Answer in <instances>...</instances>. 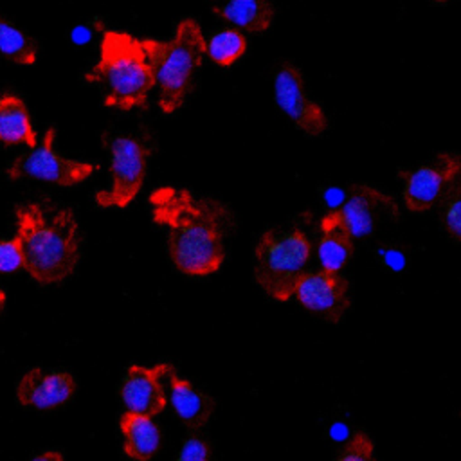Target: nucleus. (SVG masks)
Segmentation results:
<instances>
[{
  "label": "nucleus",
  "instance_id": "obj_24",
  "mask_svg": "<svg viewBox=\"0 0 461 461\" xmlns=\"http://www.w3.org/2000/svg\"><path fill=\"white\" fill-rule=\"evenodd\" d=\"M209 445L200 438H189L180 452V461H207Z\"/></svg>",
  "mask_w": 461,
  "mask_h": 461
},
{
  "label": "nucleus",
  "instance_id": "obj_1",
  "mask_svg": "<svg viewBox=\"0 0 461 461\" xmlns=\"http://www.w3.org/2000/svg\"><path fill=\"white\" fill-rule=\"evenodd\" d=\"M153 220L169 230V254L173 263L189 276H209L225 258L223 234L229 212L220 202L194 198L175 187L151 193Z\"/></svg>",
  "mask_w": 461,
  "mask_h": 461
},
{
  "label": "nucleus",
  "instance_id": "obj_15",
  "mask_svg": "<svg viewBox=\"0 0 461 461\" xmlns=\"http://www.w3.org/2000/svg\"><path fill=\"white\" fill-rule=\"evenodd\" d=\"M121 432L124 436V452L139 461H148L160 445L158 427L151 416L126 411L121 416Z\"/></svg>",
  "mask_w": 461,
  "mask_h": 461
},
{
  "label": "nucleus",
  "instance_id": "obj_19",
  "mask_svg": "<svg viewBox=\"0 0 461 461\" xmlns=\"http://www.w3.org/2000/svg\"><path fill=\"white\" fill-rule=\"evenodd\" d=\"M36 43L20 29L0 18V52L22 65H31L36 59Z\"/></svg>",
  "mask_w": 461,
  "mask_h": 461
},
{
  "label": "nucleus",
  "instance_id": "obj_3",
  "mask_svg": "<svg viewBox=\"0 0 461 461\" xmlns=\"http://www.w3.org/2000/svg\"><path fill=\"white\" fill-rule=\"evenodd\" d=\"M86 81L104 88V104L121 110L146 104L155 86L153 70L142 43L126 32L106 31L101 41L97 65L86 74Z\"/></svg>",
  "mask_w": 461,
  "mask_h": 461
},
{
  "label": "nucleus",
  "instance_id": "obj_11",
  "mask_svg": "<svg viewBox=\"0 0 461 461\" xmlns=\"http://www.w3.org/2000/svg\"><path fill=\"white\" fill-rule=\"evenodd\" d=\"M459 173V160L452 155H439L432 166L420 167L416 171H402L405 178V205L411 211H427L432 207L448 184Z\"/></svg>",
  "mask_w": 461,
  "mask_h": 461
},
{
  "label": "nucleus",
  "instance_id": "obj_25",
  "mask_svg": "<svg viewBox=\"0 0 461 461\" xmlns=\"http://www.w3.org/2000/svg\"><path fill=\"white\" fill-rule=\"evenodd\" d=\"M70 36H72V41H74V43L83 45V43L90 41V38H92V29L86 27V25H77V27L72 29V34H70Z\"/></svg>",
  "mask_w": 461,
  "mask_h": 461
},
{
  "label": "nucleus",
  "instance_id": "obj_16",
  "mask_svg": "<svg viewBox=\"0 0 461 461\" xmlns=\"http://www.w3.org/2000/svg\"><path fill=\"white\" fill-rule=\"evenodd\" d=\"M211 5L218 16L250 32L265 31L274 16L267 0H211Z\"/></svg>",
  "mask_w": 461,
  "mask_h": 461
},
{
  "label": "nucleus",
  "instance_id": "obj_6",
  "mask_svg": "<svg viewBox=\"0 0 461 461\" xmlns=\"http://www.w3.org/2000/svg\"><path fill=\"white\" fill-rule=\"evenodd\" d=\"M108 148L112 151V187L97 193L95 200L103 207H126L142 185L149 149L131 137H115L108 140Z\"/></svg>",
  "mask_w": 461,
  "mask_h": 461
},
{
  "label": "nucleus",
  "instance_id": "obj_8",
  "mask_svg": "<svg viewBox=\"0 0 461 461\" xmlns=\"http://www.w3.org/2000/svg\"><path fill=\"white\" fill-rule=\"evenodd\" d=\"M294 295L310 312L337 322L348 310V281L331 270L303 272L295 283Z\"/></svg>",
  "mask_w": 461,
  "mask_h": 461
},
{
  "label": "nucleus",
  "instance_id": "obj_27",
  "mask_svg": "<svg viewBox=\"0 0 461 461\" xmlns=\"http://www.w3.org/2000/svg\"><path fill=\"white\" fill-rule=\"evenodd\" d=\"M4 304H5V294L0 290V313H2V310H4Z\"/></svg>",
  "mask_w": 461,
  "mask_h": 461
},
{
  "label": "nucleus",
  "instance_id": "obj_28",
  "mask_svg": "<svg viewBox=\"0 0 461 461\" xmlns=\"http://www.w3.org/2000/svg\"><path fill=\"white\" fill-rule=\"evenodd\" d=\"M438 2H445V0H438Z\"/></svg>",
  "mask_w": 461,
  "mask_h": 461
},
{
  "label": "nucleus",
  "instance_id": "obj_13",
  "mask_svg": "<svg viewBox=\"0 0 461 461\" xmlns=\"http://www.w3.org/2000/svg\"><path fill=\"white\" fill-rule=\"evenodd\" d=\"M76 384L68 373H43L31 369L18 384V400L22 405L36 409H52L65 403L74 394Z\"/></svg>",
  "mask_w": 461,
  "mask_h": 461
},
{
  "label": "nucleus",
  "instance_id": "obj_26",
  "mask_svg": "<svg viewBox=\"0 0 461 461\" xmlns=\"http://www.w3.org/2000/svg\"><path fill=\"white\" fill-rule=\"evenodd\" d=\"M49 459H50V461H61L63 456L58 454V452H45V454L34 457V461H49Z\"/></svg>",
  "mask_w": 461,
  "mask_h": 461
},
{
  "label": "nucleus",
  "instance_id": "obj_21",
  "mask_svg": "<svg viewBox=\"0 0 461 461\" xmlns=\"http://www.w3.org/2000/svg\"><path fill=\"white\" fill-rule=\"evenodd\" d=\"M438 202H441V218L448 234L459 240L461 238V194H459V184L456 182V178L448 184V187L445 189V193Z\"/></svg>",
  "mask_w": 461,
  "mask_h": 461
},
{
  "label": "nucleus",
  "instance_id": "obj_17",
  "mask_svg": "<svg viewBox=\"0 0 461 461\" xmlns=\"http://www.w3.org/2000/svg\"><path fill=\"white\" fill-rule=\"evenodd\" d=\"M0 140L5 144L36 146V133L23 101L16 95L0 99Z\"/></svg>",
  "mask_w": 461,
  "mask_h": 461
},
{
  "label": "nucleus",
  "instance_id": "obj_5",
  "mask_svg": "<svg viewBox=\"0 0 461 461\" xmlns=\"http://www.w3.org/2000/svg\"><path fill=\"white\" fill-rule=\"evenodd\" d=\"M310 241L306 234L294 229L286 236L267 230L256 247V281L277 301H288L304 265L310 259Z\"/></svg>",
  "mask_w": 461,
  "mask_h": 461
},
{
  "label": "nucleus",
  "instance_id": "obj_4",
  "mask_svg": "<svg viewBox=\"0 0 461 461\" xmlns=\"http://www.w3.org/2000/svg\"><path fill=\"white\" fill-rule=\"evenodd\" d=\"M142 49L160 86L158 104L166 113L182 106L191 86V77L205 54V40L193 20H184L173 40H142Z\"/></svg>",
  "mask_w": 461,
  "mask_h": 461
},
{
  "label": "nucleus",
  "instance_id": "obj_2",
  "mask_svg": "<svg viewBox=\"0 0 461 461\" xmlns=\"http://www.w3.org/2000/svg\"><path fill=\"white\" fill-rule=\"evenodd\" d=\"M16 220L23 268L40 283L67 277L79 259L77 223L72 211L49 212L41 205L29 203L18 207Z\"/></svg>",
  "mask_w": 461,
  "mask_h": 461
},
{
  "label": "nucleus",
  "instance_id": "obj_18",
  "mask_svg": "<svg viewBox=\"0 0 461 461\" xmlns=\"http://www.w3.org/2000/svg\"><path fill=\"white\" fill-rule=\"evenodd\" d=\"M317 252L322 268L340 272V268L353 254V236L339 225L321 221V240Z\"/></svg>",
  "mask_w": 461,
  "mask_h": 461
},
{
  "label": "nucleus",
  "instance_id": "obj_14",
  "mask_svg": "<svg viewBox=\"0 0 461 461\" xmlns=\"http://www.w3.org/2000/svg\"><path fill=\"white\" fill-rule=\"evenodd\" d=\"M166 376L171 387V403L184 425H187L189 429H198L205 425L214 411V400L196 391L189 380L180 378L171 366Z\"/></svg>",
  "mask_w": 461,
  "mask_h": 461
},
{
  "label": "nucleus",
  "instance_id": "obj_20",
  "mask_svg": "<svg viewBox=\"0 0 461 461\" xmlns=\"http://www.w3.org/2000/svg\"><path fill=\"white\" fill-rule=\"evenodd\" d=\"M245 50H247V40L240 31H234V29L221 31L214 34L209 43H205V52L209 54V58L221 67L232 65L236 59H240L245 54Z\"/></svg>",
  "mask_w": 461,
  "mask_h": 461
},
{
  "label": "nucleus",
  "instance_id": "obj_10",
  "mask_svg": "<svg viewBox=\"0 0 461 461\" xmlns=\"http://www.w3.org/2000/svg\"><path fill=\"white\" fill-rule=\"evenodd\" d=\"M276 101L281 110L306 133L319 135L326 128V117L319 104L310 101L304 94L301 72L292 65H283L274 83Z\"/></svg>",
  "mask_w": 461,
  "mask_h": 461
},
{
  "label": "nucleus",
  "instance_id": "obj_7",
  "mask_svg": "<svg viewBox=\"0 0 461 461\" xmlns=\"http://www.w3.org/2000/svg\"><path fill=\"white\" fill-rule=\"evenodd\" d=\"M54 128L47 130L41 146L34 148L31 153L20 155L13 166L7 169L11 178H22L31 176L59 185H74L83 182L86 176H90L95 169V166L86 162L70 160L65 157H59L54 148Z\"/></svg>",
  "mask_w": 461,
  "mask_h": 461
},
{
  "label": "nucleus",
  "instance_id": "obj_12",
  "mask_svg": "<svg viewBox=\"0 0 461 461\" xmlns=\"http://www.w3.org/2000/svg\"><path fill=\"white\" fill-rule=\"evenodd\" d=\"M167 369V364H158L155 367L131 366L121 391L126 409L148 416H157L162 412L167 402L162 378L166 376Z\"/></svg>",
  "mask_w": 461,
  "mask_h": 461
},
{
  "label": "nucleus",
  "instance_id": "obj_22",
  "mask_svg": "<svg viewBox=\"0 0 461 461\" xmlns=\"http://www.w3.org/2000/svg\"><path fill=\"white\" fill-rule=\"evenodd\" d=\"M371 457H373V443L362 432H357L342 447V452H340V461H369Z\"/></svg>",
  "mask_w": 461,
  "mask_h": 461
},
{
  "label": "nucleus",
  "instance_id": "obj_9",
  "mask_svg": "<svg viewBox=\"0 0 461 461\" xmlns=\"http://www.w3.org/2000/svg\"><path fill=\"white\" fill-rule=\"evenodd\" d=\"M382 209L398 214L396 203L391 196H385L369 185H353L346 203L330 211L321 221L339 225L353 238H362L373 232L378 218L376 214Z\"/></svg>",
  "mask_w": 461,
  "mask_h": 461
},
{
  "label": "nucleus",
  "instance_id": "obj_23",
  "mask_svg": "<svg viewBox=\"0 0 461 461\" xmlns=\"http://www.w3.org/2000/svg\"><path fill=\"white\" fill-rule=\"evenodd\" d=\"M20 267H23V256L16 236L9 241H0V272H14Z\"/></svg>",
  "mask_w": 461,
  "mask_h": 461
}]
</instances>
